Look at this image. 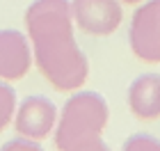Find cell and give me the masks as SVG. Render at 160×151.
Returning a JSON list of instances; mask_svg holds the SVG:
<instances>
[{
  "mask_svg": "<svg viewBox=\"0 0 160 151\" xmlns=\"http://www.w3.org/2000/svg\"><path fill=\"white\" fill-rule=\"evenodd\" d=\"M57 124V108L48 96H25L14 112V128L30 140H46Z\"/></svg>",
  "mask_w": 160,
  "mask_h": 151,
  "instance_id": "5b68a950",
  "label": "cell"
},
{
  "mask_svg": "<svg viewBox=\"0 0 160 151\" xmlns=\"http://www.w3.org/2000/svg\"><path fill=\"white\" fill-rule=\"evenodd\" d=\"M32 60L60 92L78 89L89 76V62L73 37L69 0H34L25 12Z\"/></svg>",
  "mask_w": 160,
  "mask_h": 151,
  "instance_id": "6da1fadb",
  "label": "cell"
},
{
  "mask_svg": "<svg viewBox=\"0 0 160 151\" xmlns=\"http://www.w3.org/2000/svg\"><path fill=\"white\" fill-rule=\"evenodd\" d=\"M71 151H110V147H108L101 138H94V140H89V142H82L80 147L71 149Z\"/></svg>",
  "mask_w": 160,
  "mask_h": 151,
  "instance_id": "8fae6325",
  "label": "cell"
},
{
  "mask_svg": "<svg viewBox=\"0 0 160 151\" xmlns=\"http://www.w3.org/2000/svg\"><path fill=\"white\" fill-rule=\"evenodd\" d=\"M71 14L80 30L94 37L112 34L123 18L119 0H71Z\"/></svg>",
  "mask_w": 160,
  "mask_h": 151,
  "instance_id": "277c9868",
  "label": "cell"
},
{
  "mask_svg": "<svg viewBox=\"0 0 160 151\" xmlns=\"http://www.w3.org/2000/svg\"><path fill=\"white\" fill-rule=\"evenodd\" d=\"M121 151H160V140L149 133H135L123 142Z\"/></svg>",
  "mask_w": 160,
  "mask_h": 151,
  "instance_id": "9c48e42d",
  "label": "cell"
},
{
  "mask_svg": "<svg viewBox=\"0 0 160 151\" xmlns=\"http://www.w3.org/2000/svg\"><path fill=\"white\" fill-rule=\"evenodd\" d=\"M108 110L105 98L96 92H78L62 108L55 124V147L57 151H71L82 142L101 138L103 128L108 126Z\"/></svg>",
  "mask_w": 160,
  "mask_h": 151,
  "instance_id": "7a4b0ae2",
  "label": "cell"
},
{
  "mask_svg": "<svg viewBox=\"0 0 160 151\" xmlns=\"http://www.w3.org/2000/svg\"><path fill=\"white\" fill-rule=\"evenodd\" d=\"M0 151H43V149H41V144H39L37 140H30V138H23V135H18V138L5 142Z\"/></svg>",
  "mask_w": 160,
  "mask_h": 151,
  "instance_id": "30bf717a",
  "label": "cell"
},
{
  "mask_svg": "<svg viewBox=\"0 0 160 151\" xmlns=\"http://www.w3.org/2000/svg\"><path fill=\"white\" fill-rule=\"evenodd\" d=\"M30 39L18 30H0V80H21L32 67Z\"/></svg>",
  "mask_w": 160,
  "mask_h": 151,
  "instance_id": "8992f818",
  "label": "cell"
},
{
  "mask_svg": "<svg viewBox=\"0 0 160 151\" xmlns=\"http://www.w3.org/2000/svg\"><path fill=\"white\" fill-rule=\"evenodd\" d=\"M128 108L137 119L151 121L160 117V76H137L128 87Z\"/></svg>",
  "mask_w": 160,
  "mask_h": 151,
  "instance_id": "52a82bcc",
  "label": "cell"
},
{
  "mask_svg": "<svg viewBox=\"0 0 160 151\" xmlns=\"http://www.w3.org/2000/svg\"><path fill=\"white\" fill-rule=\"evenodd\" d=\"M16 105H18V98L14 87L7 80H0V133L9 126V121H14Z\"/></svg>",
  "mask_w": 160,
  "mask_h": 151,
  "instance_id": "ba28073f",
  "label": "cell"
},
{
  "mask_svg": "<svg viewBox=\"0 0 160 151\" xmlns=\"http://www.w3.org/2000/svg\"><path fill=\"white\" fill-rule=\"evenodd\" d=\"M130 48L142 62H160V0L142 5L128 30Z\"/></svg>",
  "mask_w": 160,
  "mask_h": 151,
  "instance_id": "3957f363",
  "label": "cell"
},
{
  "mask_svg": "<svg viewBox=\"0 0 160 151\" xmlns=\"http://www.w3.org/2000/svg\"><path fill=\"white\" fill-rule=\"evenodd\" d=\"M121 3H128V5H135V3H142V0H121Z\"/></svg>",
  "mask_w": 160,
  "mask_h": 151,
  "instance_id": "7c38bea8",
  "label": "cell"
}]
</instances>
